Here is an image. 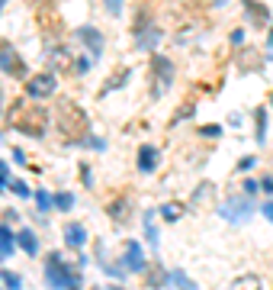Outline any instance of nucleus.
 <instances>
[{
  "instance_id": "25",
  "label": "nucleus",
  "mask_w": 273,
  "mask_h": 290,
  "mask_svg": "<svg viewBox=\"0 0 273 290\" xmlns=\"http://www.w3.org/2000/svg\"><path fill=\"white\" fill-rule=\"evenodd\" d=\"M219 133H222L219 126H202V129H199V136H206V139H215Z\"/></svg>"
},
{
  "instance_id": "12",
  "label": "nucleus",
  "mask_w": 273,
  "mask_h": 290,
  "mask_svg": "<svg viewBox=\"0 0 273 290\" xmlns=\"http://www.w3.org/2000/svg\"><path fill=\"white\" fill-rule=\"evenodd\" d=\"M84 242H87V232H84V226H81V223L65 226V245H68V248H81Z\"/></svg>"
},
{
  "instance_id": "11",
  "label": "nucleus",
  "mask_w": 273,
  "mask_h": 290,
  "mask_svg": "<svg viewBox=\"0 0 273 290\" xmlns=\"http://www.w3.org/2000/svg\"><path fill=\"white\" fill-rule=\"evenodd\" d=\"M151 68H154V74H157V81H161V84H171L174 81V65L164 55H154L151 58Z\"/></svg>"
},
{
  "instance_id": "6",
  "label": "nucleus",
  "mask_w": 273,
  "mask_h": 290,
  "mask_svg": "<svg viewBox=\"0 0 273 290\" xmlns=\"http://www.w3.org/2000/svg\"><path fill=\"white\" fill-rule=\"evenodd\" d=\"M0 71H7L10 77H26V65H23V58L16 55V52L10 46H0Z\"/></svg>"
},
{
  "instance_id": "31",
  "label": "nucleus",
  "mask_w": 273,
  "mask_h": 290,
  "mask_svg": "<svg viewBox=\"0 0 273 290\" xmlns=\"http://www.w3.org/2000/svg\"><path fill=\"white\" fill-rule=\"evenodd\" d=\"M241 39H244V32H241V29H235V32H232V42H235V46H241Z\"/></svg>"
},
{
  "instance_id": "23",
  "label": "nucleus",
  "mask_w": 273,
  "mask_h": 290,
  "mask_svg": "<svg viewBox=\"0 0 273 290\" xmlns=\"http://www.w3.org/2000/svg\"><path fill=\"white\" fill-rule=\"evenodd\" d=\"M10 187H13V193H20V197H32V190L26 187L23 181H10Z\"/></svg>"
},
{
  "instance_id": "7",
  "label": "nucleus",
  "mask_w": 273,
  "mask_h": 290,
  "mask_svg": "<svg viewBox=\"0 0 273 290\" xmlns=\"http://www.w3.org/2000/svg\"><path fill=\"white\" fill-rule=\"evenodd\" d=\"M126 268L129 271H135V274H142L145 271V255H142V245L138 242H126Z\"/></svg>"
},
{
  "instance_id": "17",
  "label": "nucleus",
  "mask_w": 273,
  "mask_h": 290,
  "mask_svg": "<svg viewBox=\"0 0 273 290\" xmlns=\"http://www.w3.org/2000/svg\"><path fill=\"white\" fill-rule=\"evenodd\" d=\"M167 284H177V287H187V290H193L196 284H193V280L183 274V271H171V274H167Z\"/></svg>"
},
{
  "instance_id": "22",
  "label": "nucleus",
  "mask_w": 273,
  "mask_h": 290,
  "mask_svg": "<svg viewBox=\"0 0 273 290\" xmlns=\"http://www.w3.org/2000/svg\"><path fill=\"white\" fill-rule=\"evenodd\" d=\"M145 232H148V242L157 245V229H154V223H151V213L145 216Z\"/></svg>"
},
{
  "instance_id": "10",
  "label": "nucleus",
  "mask_w": 273,
  "mask_h": 290,
  "mask_svg": "<svg viewBox=\"0 0 273 290\" xmlns=\"http://www.w3.org/2000/svg\"><path fill=\"white\" fill-rule=\"evenodd\" d=\"M157 168V148L154 145H142L138 148V171H154Z\"/></svg>"
},
{
  "instance_id": "20",
  "label": "nucleus",
  "mask_w": 273,
  "mask_h": 290,
  "mask_svg": "<svg viewBox=\"0 0 273 290\" xmlns=\"http://www.w3.org/2000/svg\"><path fill=\"white\" fill-rule=\"evenodd\" d=\"M55 206H58V210H71V206H74V197H71L68 190L58 193V197H55Z\"/></svg>"
},
{
  "instance_id": "3",
  "label": "nucleus",
  "mask_w": 273,
  "mask_h": 290,
  "mask_svg": "<svg viewBox=\"0 0 273 290\" xmlns=\"http://www.w3.org/2000/svg\"><path fill=\"white\" fill-rule=\"evenodd\" d=\"M254 213V203H251V193H241V197H228L222 206H219V216L225 219V223H235V226H241V223H248Z\"/></svg>"
},
{
  "instance_id": "9",
  "label": "nucleus",
  "mask_w": 273,
  "mask_h": 290,
  "mask_svg": "<svg viewBox=\"0 0 273 290\" xmlns=\"http://www.w3.org/2000/svg\"><path fill=\"white\" fill-rule=\"evenodd\" d=\"M244 13L251 16L254 26H267V23H270V10L260 4V0H248V4H244Z\"/></svg>"
},
{
  "instance_id": "32",
  "label": "nucleus",
  "mask_w": 273,
  "mask_h": 290,
  "mask_svg": "<svg viewBox=\"0 0 273 290\" xmlns=\"http://www.w3.org/2000/svg\"><path fill=\"white\" fill-rule=\"evenodd\" d=\"M0 110H4V94H0Z\"/></svg>"
},
{
  "instance_id": "18",
  "label": "nucleus",
  "mask_w": 273,
  "mask_h": 290,
  "mask_svg": "<svg viewBox=\"0 0 273 290\" xmlns=\"http://www.w3.org/2000/svg\"><path fill=\"white\" fill-rule=\"evenodd\" d=\"M32 197H36V203H39V210H42V213H45V210H51V206H55V197H48L45 190H36V193H32Z\"/></svg>"
},
{
  "instance_id": "21",
  "label": "nucleus",
  "mask_w": 273,
  "mask_h": 290,
  "mask_svg": "<svg viewBox=\"0 0 273 290\" xmlns=\"http://www.w3.org/2000/svg\"><path fill=\"white\" fill-rule=\"evenodd\" d=\"M4 284H7V287H13V290H20V287H23V277H20V274H13V271H7V274H4Z\"/></svg>"
},
{
  "instance_id": "24",
  "label": "nucleus",
  "mask_w": 273,
  "mask_h": 290,
  "mask_svg": "<svg viewBox=\"0 0 273 290\" xmlns=\"http://www.w3.org/2000/svg\"><path fill=\"white\" fill-rule=\"evenodd\" d=\"M10 187V174H7V164L0 161V190H7Z\"/></svg>"
},
{
  "instance_id": "15",
  "label": "nucleus",
  "mask_w": 273,
  "mask_h": 290,
  "mask_svg": "<svg viewBox=\"0 0 273 290\" xmlns=\"http://www.w3.org/2000/svg\"><path fill=\"white\" fill-rule=\"evenodd\" d=\"M51 61H55L58 71H71V65H77V61L68 58V52H65V49H55V52H51Z\"/></svg>"
},
{
  "instance_id": "13",
  "label": "nucleus",
  "mask_w": 273,
  "mask_h": 290,
  "mask_svg": "<svg viewBox=\"0 0 273 290\" xmlns=\"http://www.w3.org/2000/svg\"><path fill=\"white\" fill-rule=\"evenodd\" d=\"M16 245H20L26 255H36V252H39V239H36V232H29V229H20V232H16Z\"/></svg>"
},
{
  "instance_id": "2",
  "label": "nucleus",
  "mask_w": 273,
  "mask_h": 290,
  "mask_svg": "<svg viewBox=\"0 0 273 290\" xmlns=\"http://www.w3.org/2000/svg\"><path fill=\"white\" fill-rule=\"evenodd\" d=\"M10 122H13V129H20L26 136H42L45 126H48V113H45V107H39V103L20 100L10 110Z\"/></svg>"
},
{
  "instance_id": "34",
  "label": "nucleus",
  "mask_w": 273,
  "mask_h": 290,
  "mask_svg": "<svg viewBox=\"0 0 273 290\" xmlns=\"http://www.w3.org/2000/svg\"><path fill=\"white\" fill-rule=\"evenodd\" d=\"M0 280H4V274H0Z\"/></svg>"
},
{
  "instance_id": "14",
  "label": "nucleus",
  "mask_w": 273,
  "mask_h": 290,
  "mask_svg": "<svg viewBox=\"0 0 273 290\" xmlns=\"http://www.w3.org/2000/svg\"><path fill=\"white\" fill-rule=\"evenodd\" d=\"M13 245H16V235L7 229V226H0V258L13 255Z\"/></svg>"
},
{
  "instance_id": "1",
  "label": "nucleus",
  "mask_w": 273,
  "mask_h": 290,
  "mask_svg": "<svg viewBox=\"0 0 273 290\" xmlns=\"http://www.w3.org/2000/svg\"><path fill=\"white\" fill-rule=\"evenodd\" d=\"M55 126L65 139L84 142L87 133H90V116L84 113V107H77L71 97H61L58 107H55Z\"/></svg>"
},
{
  "instance_id": "26",
  "label": "nucleus",
  "mask_w": 273,
  "mask_h": 290,
  "mask_svg": "<svg viewBox=\"0 0 273 290\" xmlns=\"http://www.w3.org/2000/svg\"><path fill=\"white\" fill-rule=\"evenodd\" d=\"M106 10H110L113 16H119V13H122V0H106Z\"/></svg>"
},
{
  "instance_id": "16",
  "label": "nucleus",
  "mask_w": 273,
  "mask_h": 290,
  "mask_svg": "<svg viewBox=\"0 0 273 290\" xmlns=\"http://www.w3.org/2000/svg\"><path fill=\"white\" fill-rule=\"evenodd\" d=\"M254 122H257V142L267 139V110H254Z\"/></svg>"
},
{
  "instance_id": "29",
  "label": "nucleus",
  "mask_w": 273,
  "mask_h": 290,
  "mask_svg": "<svg viewBox=\"0 0 273 290\" xmlns=\"http://www.w3.org/2000/svg\"><path fill=\"white\" fill-rule=\"evenodd\" d=\"M260 213H263V216H267L270 223H273V200H270V203H263V206H260Z\"/></svg>"
},
{
  "instance_id": "5",
  "label": "nucleus",
  "mask_w": 273,
  "mask_h": 290,
  "mask_svg": "<svg viewBox=\"0 0 273 290\" xmlns=\"http://www.w3.org/2000/svg\"><path fill=\"white\" fill-rule=\"evenodd\" d=\"M51 91H55V74H51V71H42V74L26 77V94H29L32 100H45Z\"/></svg>"
},
{
  "instance_id": "30",
  "label": "nucleus",
  "mask_w": 273,
  "mask_h": 290,
  "mask_svg": "<svg viewBox=\"0 0 273 290\" xmlns=\"http://www.w3.org/2000/svg\"><path fill=\"white\" fill-rule=\"evenodd\" d=\"M260 187L267 190V193H273V178H263V181H260Z\"/></svg>"
},
{
  "instance_id": "28",
  "label": "nucleus",
  "mask_w": 273,
  "mask_h": 290,
  "mask_svg": "<svg viewBox=\"0 0 273 290\" xmlns=\"http://www.w3.org/2000/svg\"><path fill=\"white\" fill-rule=\"evenodd\" d=\"M87 68H90V61H87V58H77V65H74V71H77V74H84V71H87Z\"/></svg>"
},
{
  "instance_id": "19",
  "label": "nucleus",
  "mask_w": 273,
  "mask_h": 290,
  "mask_svg": "<svg viewBox=\"0 0 273 290\" xmlns=\"http://www.w3.org/2000/svg\"><path fill=\"white\" fill-rule=\"evenodd\" d=\"M180 210H183L180 203H164V206H161V216H164V219H177Z\"/></svg>"
},
{
  "instance_id": "27",
  "label": "nucleus",
  "mask_w": 273,
  "mask_h": 290,
  "mask_svg": "<svg viewBox=\"0 0 273 290\" xmlns=\"http://www.w3.org/2000/svg\"><path fill=\"white\" fill-rule=\"evenodd\" d=\"M257 190H260V181H244V193H251V197H254Z\"/></svg>"
},
{
  "instance_id": "4",
  "label": "nucleus",
  "mask_w": 273,
  "mask_h": 290,
  "mask_svg": "<svg viewBox=\"0 0 273 290\" xmlns=\"http://www.w3.org/2000/svg\"><path fill=\"white\" fill-rule=\"evenodd\" d=\"M45 280H48L51 287H81V277L71 274V268L61 265L58 255H48V261H45Z\"/></svg>"
},
{
  "instance_id": "8",
  "label": "nucleus",
  "mask_w": 273,
  "mask_h": 290,
  "mask_svg": "<svg viewBox=\"0 0 273 290\" xmlns=\"http://www.w3.org/2000/svg\"><path fill=\"white\" fill-rule=\"evenodd\" d=\"M77 39L90 49V55H100V52H103V36L93 29V26H81V29H77Z\"/></svg>"
},
{
  "instance_id": "33",
  "label": "nucleus",
  "mask_w": 273,
  "mask_h": 290,
  "mask_svg": "<svg viewBox=\"0 0 273 290\" xmlns=\"http://www.w3.org/2000/svg\"><path fill=\"white\" fill-rule=\"evenodd\" d=\"M0 10H4V0H0Z\"/></svg>"
}]
</instances>
